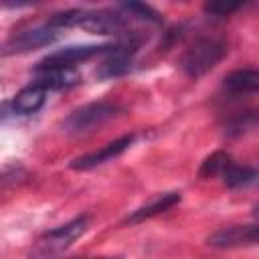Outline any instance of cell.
Listing matches in <instances>:
<instances>
[{"label":"cell","mask_w":259,"mask_h":259,"mask_svg":"<svg viewBox=\"0 0 259 259\" xmlns=\"http://www.w3.org/2000/svg\"><path fill=\"white\" fill-rule=\"evenodd\" d=\"M227 42L217 36H200L196 38L182 55L180 59V69L192 77L198 79L206 75L210 69H214L227 55Z\"/></svg>","instance_id":"6da1fadb"},{"label":"cell","mask_w":259,"mask_h":259,"mask_svg":"<svg viewBox=\"0 0 259 259\" xmlns=\"http://www.w3.org/2000/svg\"><path fill=\"white\" fill-rule=\"evenodd\" d=\"M32 83L45 91H59L79 85L81 75L77 73V69H42V71H34Z\"/></svg>","instance_id":"30bf717a"},{"label":"cell","mask_w":259,"mask_h":259,"mask_svg":"<svg viewBox=\"0 0 259 259\" xmlns=\"http://www.w3.org/2000/svg\"><path fill=\"white\" fill-rule=\"evenodd\" d=\"M134 140H136L134 134L121 136V138H117V140L105 144L103 148H99V150H95V152H89V154H83V156L71 160L69 166H71L73 170H91V168H95V166H101V164H105V162L117 158L119 154H123V152L134 144Z\"/></svg>","instance_id":"9c48e42d"},{"label":"cell","mask_w":259,"mask_h":259,"mask_svg":"<svg viewBox=\"0 0 259 259\" xmlns=\"http://www.w3.org/2000/svg\"><path fill=\"white\" fill-rule=\"evenodd\" d=\"M45 101H47V91L40 89L38 85L30 83L24 89H20L6 103V107H10L12 113H16V115H32V113H36L45 105Z\"/></svg>","instance_id":"8fae6325"},{"label":"cell","mask_w":259,"mask_h":259,"mask_svg":"<svg viewBox=\"0 0 259 259\" xmlns=\"http://www.w3.org/2000/svg\"><path fill=\"white\" fill-rule=\"evenodd\" d=\"M255 217H257V219H259V204H257V206H255Z\"/></svg>","instance_id":"d6986e66"},{"label":"cell","mask_w":259,"mask_h":259,"mask_svg":"<svg viewBox=\"0 0 259 259\" xmlns=\"http://www.w3.org/2000/svg\"><path fill=\"white\" fill-rule=\"evenodd\" d=\"M57 38V30L42 24V26H34V28H28V30H22V32H16L12 34L4 47H2V53L4 55H18V53H28V51H34V49H40V47H47L51 45L53 40Z\"/></svg>","instance_id":"52a82bcc"},{"label":"cell","mask_w":259,"mask_h":259,"mask_svg":"<svg viewBox=\"0 0 259 259\" xmlns=\"http://www.w3.org/2000/svg\"><path fill=\"white\" fill-rule=\"evenodd\" d=\"M243 6H245L243 2H206L204 12L212 14V16H229L237 10H241Z\"/></svg>","instance_id":"e0dca14e"},{"label":"cell","mask_w":259,"mask_h":259,"mask_svg":"<svg viewBox=\"0 0 259 259\" xmlns=\"http://www.w3.org/2000/svg\"><path fill=\"white\" fill-rule=\"evenodd\" d=\"M97 259H115V257H97Z\"/></svg>","instance_id":"ffe728a7"},{"label":"cell","mask_w":259,"mask_h":259,"mask_svg":"<svg viewBox=\"0 0 259 259\" xmlns=\"http://www.w3.org/2000/svg\"><path fill=\"white\" fill-rule=\"evenodd\" d=\"M221 178L229 188H239V186H247V184L255 182L259 178V170L251 168V166H237L231 162Z\"/></svg>","instance_id":"5bb4252c"},{"label":"cell","mask_w":259,"mask_h":259,"mask_svg":"<svg viewBox=\"0 0 259 259\" xmlns=\"http://www.w3.org/2000/svg\"><path fill=\"white\" fill-rule=\"evenodd\" d=\"M117 113H121V107L115 105V103H109V101L87 103V105H81L79 109L71 111L65 117L63 130L71 136H83V134H89V132L97 130L105 121L113 119Z\"/></svg>","instance_id":"7a4b0ae2"},{"label":"cell","mask_w":259,"mask_h":259,"mask_svg":"<svg viewBox=\"0 0 259 259\" xmlns=\"http://www.w3.org/2000/svg\"><path fill=\"white\" fill-rule=\"evenodd\" d=\"M231 156L223 150H217L212 152L202 164H200V170H198V178H214V176H223V172L229 168L231 164Z\"/></svg>","instance_id":"9a60e30c"},{"label":"cell","mask_w":259,"mask_h":259,"mask_svg":"<svg viewBox=\"0 0 259 259\" xmlns=\"http://www.w3.org/2000/svg\"><path fill=\"white\" fill-rule=\"evenodd\" d=\"M111 49V45H73V47H65L59 49L47 57H42L34 71H42V69H75L79 63L89 61L97 55H105Z\"/></svg>","instance_id":"277c9868"},{"label":"cell","mask_w":259,"mask_h":259,"mask_svg":"<svg viewBox=\"0 0 259 259\" xmlns=\"http://www.w3.org/2000/svg\"><path fill=\"white\" fill-rule=\"evenodd\" d=\"M138 47H140V38L130 36V32H127V38L113 42L111 49L105 53L103 63L97 69V77L99 79H115V77L130 73Z\"/></svg>","instance_id":"5b68a950"},{"label":"cell","mask_w":259,"mask_h":259,"mask_svg":"<svg viewBox=\"0 0 259 259\" xmlns=\"http://www.w3.org/2000/svg\"><path fill=\"white\" fill-rule=\"evenodd\" d=\"M117 10L123 16L136 18L142 22H160V14L152 6L142 4V2H121V4H117Z\"/></svg>","instance_id":"2e32d148"},{"label":"cell","mask_w":259,"mask_h":259,"mask_svg":"<svg viewBox=\"0 0 259 259\" xmlns=\"http://www.w3.org/2000/svg\"><path fill=\"white\" fill-rule=\"evenodd\" d=\"M223 87L231 93H259V69H237L223 79Z\"/></svg>","instance_id":"4fadbf2b"},{"label":"cell","mask_w":259,"mask_h":259,"mask_svg":"<svg viewBox=\"0 0 259 259\" xmlns=\"http://www.w3.org/2000/svg\"><path fill=\"white\" fill-rule=\"evenodd\" d=\"M257 243H259V225L223 227L206 239V245L212 249H237V247H251Z\"/></svg>","instance_id":"8992f818"},{"label":"cell","mask_w":259,"mask_h":259,"mask_svg":"<svg viewBox=\"0 0 259 259\" xmlns=\"http://www.w3.org/2000/svg\"><path fill=\"white\" fill-rule=\"evenodd\" d=\"M257 121V115L255 113H243V115H237L231 123H229V134H241V132H245L247 127H251L253 123Z\"/></svg>","instance_id":"ac0fdd59"},{"label":"cell","mask_w":259,"mask_h":259,"mask_svg":"<svg viewBox=\"0 0 259 259\" xmlns=\"http://www.w3.org/2000/svg\"><path fill=\"white\" fill-rule=\"evenodd\" d=\"M130 18L119 10H85L81 28L95 34H121L127 28Z\"/></svg>","instance_id":"ba28073f"},{"label":"cell","mask_w":259,"mask_h":259,"mask_svg":"<svg viewBox=\"0 0 259 259\" xmlns=\"http://www.w3.org/2000/svg\"><path fill=\"white\" fill-rule=\"evenodd\" d=\"M176 202H180V192H162L158 196H154L148 204H142L140 208H136L127 219L125 223H140V221H146L150 217H156L168 208H172Z\"/></svg>","instance_id":"7c38bea8"},{"label":"cell","mask_w":259,"mask_h":259,"mask_svg":"<svg viewBox=\"0 0 259 259\" xmlns=\"http://www.w3.org/2000/svg\"><path fill=\"white\" fill-rule=\"evenodd\" d=\"M89 227V219L87 217H77L57 229H51L47 231L36 243H34V249L30 253V257L34 259H47V257H53L61 251H65L67 247H71V243L75 239H79Z\"/></svg>","instance_id":"3957f363"}]
</instances>
